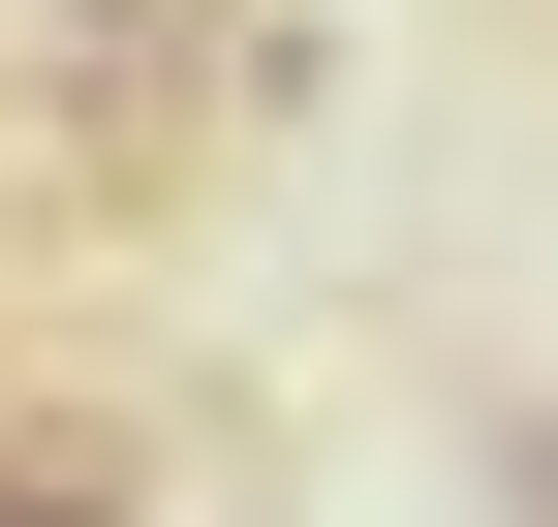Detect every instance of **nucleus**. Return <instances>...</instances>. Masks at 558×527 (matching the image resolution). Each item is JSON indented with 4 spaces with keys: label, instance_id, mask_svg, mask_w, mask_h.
<instances>
[{
    "label": "nucleus",
    "instance_id": "nucleus-1",
    "mask_svg": "<svg viewBox=\"0 0 558 527\" xmlns=\"http://www.w3.org/2000/svg\"><path fill=\"white\" fill-rule=\"evenodd\" d=\"M0 527H156V434L124 404H0Z\"/></svg>",
    "mask_w": 558,
    "mask_h": 527
}]
</instances>
